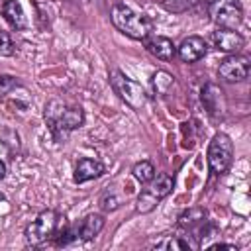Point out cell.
I'll return each instance as SVG.
<instances>
[{"label": "cell", "mask_w": 251, "mask_h": 251, "mask_svg": "<svg viewBox=\"0 0 251 251\" xmlns=\"http://www.w3.org/2000/svg\"><path fill=\"white\" fill-rule=\"evenodd\" d=\"M104 227V218L100 214H88L84 216L80 222L75 224V229H76V235L80 241H90L94 239Z\"/></svg>", "instance_id": "14"}, {"label": "cell", "mask_w": 251, "mask_h": 251, "mask_svg": "<svg viewBox=\"0 0 251 251\" xmlns=\"http://www.w3.org/2000/svg\"><path fill=\"white\" fill-rule=\"evenodd\" d=\"M208 218V212L202 208V206H192V208H186L184 212H180L178 216V227L180 229H196L200 227Z\"/></svg>", "instance_id": "17"}, {"label": "cell", "mask_w": 251, "mask_h": 251, "mask_svg": "<svg viewBox=\"0 0 251 251\" xmlns=\"http://www.w3.org/2000/svg\"><path fill=\"white\" fill-rule=\"evenodd\" d=\"M175 188V176L169 173H161L157 176H153L149 182H145V188L139 192L137 202H135V210L139 214H149L151 210L157 208V204L167 198Z\"/></svg>", "instance_id": "3"}, {"label": "cell", "mask_w": 251, "mask_h": 251, "mask_svg": "<svg viewBox=\"0 0 251 251\" xmlns=\"http://www.w3.org/2000/svg\"><path fill=\"white\" fill-rule=\"evenodd\" d=\"M104 175V165L96 159H90V157H82L78 159L76 167H75V182L76 184H82V182H88V180H94L98 176Z\"/></svg>", "instance_id": "13"}, {"label": "cell", "mask_w": 251, "mask_h": 251, "mask_svg": "<svg viewBox=\"0 0 251 251\" xmlns=\"http://www.w3.org/2000/svg\"><path fill=\"white\" fill-rule=\"evenodd\" d=\"M145 49L161 59V61H171L175 55H176V45L169 39V37H163V35H153V37H145Z\"/></svg>", "instance_id": "12"}, {"label": "cell", "mask_w": 251, "mask_h": 251, "mask_svg": "<svg viewBox=\"0 0 251 251\" xmlns=\"http://www.w3.org/2000/svg\"><path fill=\"white\" fill-rule=\"evenodd\" d=\"M43 118H45V124L49 127L51 135L59 143L65 141L71 131H75L76 127H80L84 124V112L80 108L67 106L65 102L55 100V98L45 104Z\"/></svg>", "instance_id": "1"}, {"label": "cell", "mask_w": 251, "mask_h": 251, "mask_svg": "<svg viewBox=\"0 0 251 251\" xmlns=\"http://www.w3.org/2000/svg\"><path fill=\"white\" fill-rule=\"evenodd\" d=\"M59 222H61L59 212H55V210H43L33 222H29L25 226V231H24L25 243L31 245V247L43 245L47 239H51L55 235V231L59 227Z\"/></svg>", "instance_id": "5"}, {"label": "cell", "mask_w": 251, "mask_h": 251, "mask_svg": "<svg viewBox=\"0 0 251 251\" xmlns=\"http://www.w3.org/2000/svg\"><path fill=\"white\" fill-rule=\"evenodd\" d=\"M131 173H133V176H135L137 182L145 184V182H149V180L155 176V167H153V163H149V161H139V163L133 165Z\"/></svg>", "instance_id": "19"}, {"label": "cell", "mask_w": 251, "mask_h": 251, "mask_svg": "<svg viewBox=\"0 0 251 251\" xmlns=\"http://www.w3.org/2000/svg\"><path fill=\"white\" fill-rule=\"evenodd\" d=\"M251 73V59L247 55L231 53L226 59L220 61L218 67V76L226 82H241L249 76Z\"/></svg>", "instance_id": "8"}, {"label": "cell", "mask_w": 251, "mask_h": 251, "mask_svg": "<svg viewBox=\"0 0 251 251\" xmlns=\"http://www.w3.org/2000/svg\"><path fill=\"white\" fill-rule=\"evenodd\" d=\"M206 12L216 25L227 29H235L243 20L239 0H206Z\"/></svg>", "instance_id": "7"}, {"label": "cell", "mask_w": 251, "mask_h": 251, "mask_svg": "<svg viewBox=\"0 0 251 251\" xmlns=\"http://www.w3.org/2000/svg\"><path fill=\"white\" fill-rule=\"evenodd\" d=\"M212 43H214V47H216L218 51L231 55V53H237V51L245 45V39H243V35H241L239 31H235V29L218 27V29L212 33Z\"/></svg>", "instance_id": "9"}, {"label": "cell", "mask_w": 251, "mask_h": 251, "mask_svg": "<svg viewBox=\"0 0 251 251\" xmlns=\"http://www.w3.org/2000/svg\"><path fill=\"white\" fill-rule=\"evenodd\" d=\"M0 12L4 16V20L14 27V29H25L27 27V20L24 14V8L18 0H2L0 4Z\"/></svg>", "instance_id": "15"}, {"label": "cell", "mask_w": 251, "mask_h": 251, "mask_svg": "<svg viewBox=\"0 0 251 251\" xmlns=\"http://www.w3.org/2000/svg\"><path fill=\"white\" fill-rule=\"evenodd\" d=\"M198 2H200V0H163L161 4H163V8H165L167 12H171V14H182V12L190 10V8H194Z\"/></svg>", "instance_id": "20"}, {"label": "cell", "mask_w": 251, "mask_h": 251, "mask_svg": "<svg viewBox=\"0 0 251 251\" xmlns=\"http://www.w3.org/2000/svg\"><path fill=\"white\" fill-rule=\"evenodd\" d=\"M4 176H6V165L4 161H0V180H4Z\"/></svg>", "instance_id": "25"}, {"label": "cell", "mask_w": 251, "mask_h": 251, "mask_svg": "<svg viewBox=\"0 0 251 251\" xmlns=\"http://www.w3.org/2000/svg\"><path fill=\"white\" fill-rule=\"evenodd\" d=\"M192 237H194V235H190V233H188V229H186V235H171V237H167V239H163V241H157L153 247H157V249H169V251L198 249V247H200V243H198V241H194Z\"/></svg>", "instance_id": "16"}, {"label": "cell", "mask_w": 251, "mask_h": 251, "mask_svg": "<svg viewBox=\"0 0 251 251\" xmlns=\"http://www.w3.org/2000/svg\"><path fill=\"white\" fill-rule=\"evenodd\" d=\"M206 247H210V249H227V251H237V247L235 245H231V243H212V245H206Z\"/></svg>", "instance_id": "24"}, {"label": "cell", "mask_w": 251, "mask_h": 251, "mask_svg": "<svg viewBox=\"0 0 251 251\" xmlns=\"http://www.w3.org/2000/svg\"><path fill=\"white\" fill-rule=\"evenodd\" d=\"M0 55L2 57L14 55V41H12L10 33L4 31V29H0Z\"/></svg>", "instance_id": "22"}, {"label": "cell", "mask_w": 251, "mask_h": 251, "mask_svg": "<svg viewBox=\"0 0 251 251\" xmlns=\"http://www.w3.org/2000/svg\"><path fill=\"white\" fill-rule=\"evenodd\" d=\"M120 204H122V198L114 196V192H112L110 188H108V190L102 194V198H100V206H102V210H106V212L116 210Z\"/></svg>", "instance_id": "21"}, {"label": "cell", "mask_w": 251, "mask_h": 251, "mask_svg": "<svg viewBox=\"0 0 251 251\" xmlns=\"http://www.w3.org/2000/svg\"><path fill=\"white\" fill-rule=\"evenodd\" d=\"M18 84H20V82H18L14 76H10V75H0V98L6 96L10 90H14Z\"/></svg>", "instance_id": "23"}, {"label": "cell", "mask_w": 251, "mask_h": 251, "mask_svg": "<svg viewBox=\"0 0 251 251\" xmlns=\"http://www.w3.org/2000/svg\"><path fill=\"white\" fill-rule=\"evenodd\" d=\"M173 86H175V76H173L171 73H167V71H157V73H153V76H151V88H153L155 94L167 96Z\"/></svg>", "instance_id": "18"}, {"label": "cell", "mask_w": 251, "mask_h": 251, "mask_svg": "<svg viewBox=\"0 0 251 251\" xmlns=\"http://www.w3.org/2000/svg\"><path fill=\"white\" fill-rule=\"evenodd\" d=\"M4 200H6V196H4L2 192H0V202H4Z\"/></svg>", "instance_id": "26"}, {"label": "cell", "mask_w": 251, "mask_h": 251, "mask_svg": "<svg viewBox=\"0 0 251 251\" xmlns=\"http://www.w3.org/2000/svg\"><path fill=\"white\" fill-rule=\"evenodd\" d=\"M206 51H208V45H206L204 37H200V35H188L176 47V53H178L180 61H184V63L200 61L206 55Z\"/></svg>", "instance_id": "11"}, {"label": "cell", "mask_w": 251, "mask_h": 251, "mask_svg": "<svg viewBox=\"0 0 251 251\" xmlns=\"http://www.w3.org/2000/svg\"><path fill=\"white\" fill-rule=\"evenodd\" d=\"M200 100L204 104V108L208 110L210 116H224L226 114V96L224 90L214 84V82H206L202 92H200Z\"/></svg>", "instance_id": "10"}, {"label": "cell", "mask_w": 251, "mask_h": 251, "mask_svg": "<svg viewBox=\"0 0 251 251\" xmlns=\"http://www.w3.org/2000/svg\"><path fill=\"white\" fill-rule=\"evenodd\" d=\"M206 161H208V169L212 175L220 176V175L227 173V169L231 167V161H233V143H231L229 135L216 133L212 137V141L208 145Z\"/></svg>", "instance_id": "6"}, {"label": "cell", "mask_w": 251, "mask_h": 251, "mask_svg": "<svg viewBox=\"0 0 251 251\" xmlns=\"http://www.w3.org/2000/svg\"><path fill=\"white\" fill-rule=\"evenodd\" d=\"M110 84H112L114 92L120 96V100L126 102L129 108L141 110L147 104L145 88L139 82H135L133 78H129L126 73H122L120 69H112L110 71Z\"/></svg>", "instance_id": "4"}, {"label": "cell", "mask_w": 251, "mask_h": 251, "mask_svg": "<svg viewBox=\"0 0 251 251\" xmlns=\"http://www.w3.org/2000/svg\"><path fill=\"white\" fill-rule=\"evenodd\" d=\"M110 20L114 24V27L118 31H122L124 35L131 37V39H145L151 35L153 31V20L145 14H139L135 10H131L129 6L116 2L110 8Z\"/></svg>", "instance_id": "2"}]
</instances>
